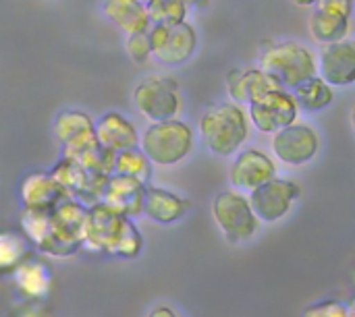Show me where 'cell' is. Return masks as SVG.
<instances>
[{"mask_svg":"<svg viewBox=\"0 0 355 317\" xmlns=\"http://www.w3.org/2000/svg\"><path fill=\"white\" fill-rule=\"evenodd\" d=\"M83 245L110 255L135 257L141 251L144 239L129 218L98 203L87 212Z\"/></svg>","mask_w":355,"mask_h":317,"instance_id":"cell-1","label":"cell"},{"mask_svg":"<svg viewBox=\"0 0 355 317\" xmlns=\"http://www.w3.org/2000/svg\"><path fill=\"white\" fill-rule=\"evenodd\" d=\"M260 69L270 75L285 91L318 75L314 54L297 42H266L260 52Z\"/></svg>","mask_w":355,"mask_h":317,"instance_id":"cell-2","label":"cell"},{"mask_svg":"<svg viewBox=\"0 0 355 317\" xmlns=\"http://www.w3.org/2000/svg\"><path fill=\"white\" fill-rule=\"evenodd\" d=\"M200 135L204 145L216 156H231L250 135V120L237 104L208 106L200 118Z\"/></svg>","mask_w":355,"mask_h":317,"instance_id":"cell-3","label":"cell"},{"mask_svg":"<svg viewBox=\"0 0 355 317\" xmlns=\"http://www.w3.org/2000/svg\"><path fill=\"white\" fill-rule=\"evenodd\" d=\"M193 150V129L183 120L152 123L141 139L139 152L156 166H175L183 162Z\"/></svg>","mask_w":355,"mask_h":317,"instance_id":"cell-4","label":"cell"},{"mask_svg":"<svg viewBox=\"0 0 355 317\" xmlns=\"http://www.w3.org/2000/svg\"><path fill=\"white\" fill-rule=\"evenodd\" d=\"M85 220L87 210L81 203L73 199L58 203L52 212H48V226L40 241V247L52 255L73 253L79 245H83Z\"/></svg>","mask_w":355,"mask_h":317,"instance_id":"cell-5","label":"cell"},{"mask_svg":"<svg viewBox=\"0 0 355 317\" xmlns=\"http://www.w3.org/2000/svg\"><path fill=\"white\" fill-rule=\"evenodd\" d=\"M212 216L223 237L233 245L250 241L260 228L248 197L239 191H220L212 201Z\"/></svg>","mask_w":355,"mask_h":317,"instance_id":"cell-6","label":"cell"},{"mask_svg":"<svg viewBox=\"0 0 355 317\" xmlns=\"http://www.w3.org/2000/svg\"><path fill=\"white\" fill-rule=\"evenodd\" d=\"M135 106L152 123L175 120L181 112L179 85L164 75H148L133 91Z\"/></svg>","mask_w":355,"mask_h":317,"instance_id":"cell-7","label":"cell"},{"mask_svg":"<svg viewBox=\"0 0 355 317\" xmlns=\"http://www.w3.org/2000/svg\"><path fill=\"white\" fill-rule=\"evenodd\" d=\"M148 39L152 54L166 66H179L187 62L198 48V33L189 23H179L171 27L150 25Z\"/></svg>","mask_w":355,"mask_h":317,"instance_id":"cell-8","label":"cell"},{"mask_svg":"<svg viewBox=\"0 0 355 317\" xmlns=\"http://www.w3.org/2000/svg\"><path fill=\"white\" fill-rule=\"evenodd\" d=\"M300 108L291 96V91L275 89L258 96L250 102V118L260 133L275 135L281 129L293 125L297 120Z\"/></svg>","mask_w":355,"mask_h":317,"instance_id":"cell-9","label":"cell"},{"mask_svg":"<svg viewBox=\"0 0 355 317\" xmlns=\"http://www.w3.org/2000/svg\"><path fill=\"white\" fill-rule=\"evenodd\" d=\"M300 195H302V189L293 181L272 179V181L260 185L258 189H254L250 193L248 201L258 220L279 222L291 212V208L300 199Z\"/></svg>","mask_w":355,"mask_h":317,"instance_id":"cell-10","label":"cell"},{"mask_svg":"<svg viewBox=\"0 0 355 317\" xmlns=\"http://www.w3.org/2000/svg\"><path fill=\"white\" fill-rule=\"evenodd\" d=\"M320 147L318 133L306 123H293L272 137V152L279 162L287 166H304L308 164Z\"/></svg>","mask_w":355,"mask_h":317,"instance_id":"cell-11","label":"cell"},{"mask_svg":"<svg viewBox=\"0 0 355 317\" xmlns=\"http://www.w3.org/2000/svg\"><path fill=\"white\" fill-rule=\"evenodd\" d=\"M277 176V164L272 158L260 150L241 152L229 172V181L237 191H254L260 185L272 181Z\"/></svg>","mask_w":355,"mask_h":317,"instance_id":"cell-12","label":"cell"},{"mask_svg":"<svg viewBox=\"0 0 355 317\" xmlns=\"http://www.w3.org/2000/svg\"><path fill=\"white\" fill-rule=\"evenodd\" d=\"M318 77L331 87H345L355 81V46L352 39L327 44L320 52Z\"/></svg>","mask_w":355,"mask_h":317,"instance_id":"cell-13","label":"cell"},{"mask_svg":"<svg viewBox=\"0 0 355 317\" xmlns=\"http://www.w3.org/2000/svg\"><path fill=\"white\" fill-rule=\"evenodd\" d=\"M23 206L31 212H52L58 203L69 199V191L54 181L52 174L46 172H33L25 179L21 187Z\"/></svg>","mask_w":355,"mask_h":317,"instance_id":"cell-14","label":"cell"},{"mask_svg":"<svg viewBox=\"0 0 355 317\" xmlns=\"http://www.w3.org/2000/svg\"><path fill=\"white\" fill-rule=\"evenodd\" d=\"M144 191H146V185H141L139 181L114 174V176H108L104 185L102 203L125 218L139 216L141 206H144Z\"/></svg>","mask_w":355,"mask_h":317,"instance_id":"cell-15","label":"cell"},{"mask_svg":"<svg viewBox=\"0 0 355 317\" xmlns=\"http://www.w3.org/2000/svg\"><path fill=\"white\" fill-rule=\"evenodd\" d=\"M94 133H96L100 147L112 154L139 147L137 129L119 112H106L104 116H100L98 123H94Z\"/></svg>","mask_w":355,"mask_h":317,"instance_id":"cell-16","label":"cell"},{"mask_svg":"<svg viewBox=\"0 0 355 317\" xmlns=\"http://www.w3.org/2000/svg\"><path fill=\"white\" fill-rule=\"evenodd\" d=\"M275 89H283V87L262 69H235L227 77V91L231 100L237 102V106L250 104L258 96Z\"/></svg>","mask_w":355,"mask_h":317,"instance_id":"cell-17","label":"cell"},{"mask_svg":"<svg viewBox=\"0 0 355 317\" xmlns=\"http://www.w3.org/2000/svg\"><path fill=\"white\" fill-rule=\"evenodd\" d=\"M189 210V201L181 195L160 189V187H146L144 191V206L141 214H146L150 220L160 224H173L181 220Z\"/></svg>","mask_w":355,"mask_h":317,"instance_id":"cell-18","label":"cell"},{"mask_svg":"<svg viewBox=\"0 0 355 317\" xmlns=\"http://www.w3.org/2000/svg\"><path fill=\"white\" fill-rule=\"evenodd\" d=\"M100 2L106 19L127 35L146 33L150 29V19L141 2L137 0H100Z\"/></svg>","mask_w":355,"mask_h":317,"instance_id":"cell-19","label":"cell"},{"mask_svg":"<svg viewBox=\"0 0 355 317\" xmlns=\"http://www.w3.org/2000/svg\"><path fill=\"white\" fill-rule=\"evenodd\" d=\"M308 27H310V35L327 46V44H335V42H341L347 37L349 33V19L341 17V15H333V12H324V10H316L310 15V21H308Z\"/></svg>","mask_w":355,"mask_h":317,"instance_id":"cell-20","label":"cell"},{"mask_svg":"<svg viewBox=\"0 0 355 317\" xmlns=\"http://www.w3.org/2000/svg\"><path fill=\"white\" fill-rule=\"evenodd\" d=\"M291 96H293L297 108L308 110V112H318V110L327 108L333 102V98H335L333 87L327 85L318 75L308 79V81H304V83H300L291 91Z\"/></svg>","mask_w":355,"mask_h":317,"instance_id":"cell-21","label":"cell"},{"mask_svg":"<svg viewBox=\"0 0 355 317\" xmlns=\"http://www.w3.org/2000/svg\"><path fill=\"white\" fill-rule=\"evenodd\" d=\"M15 278H17V287L21 289V293H25L27 297H33V299L46 297L50 291V284H52L48 268L37 262H23L17 268Z\"/></svg>","mask_w":355,"mask_h":317,"instance_id":"cell-22","label":"cell"},{"mask_svg":"<svg viewBox=\"0 0 355 317\" xmlns=\"http://www.w3.org/2000/svg\"><path fill=\"white\" fill-rule=\"evenodd\" d=\"M114 174L119 176H129L139 181L141 185L148 183L152 179V164L148 162V158L139 152V147L133 150H125L119 152L114 156V166H112Z\"/></svg>","mask_w":355,"mask_h":317,"instance_id":"cell-23","label":"cell"},{"mask_svg":"<svg viewBox=\"0 0 355 317\" xmlns=\"http://www.w3.org/2000/svg\"><path fill=\"white\" fill-rule=\"evenodd\" d=\"M92 129H94V120L81 110H64L56 116V123H54L56 139L62 145L71 143L73 139H77L79 135H83Z\"/></svg>","mask_w":355,"mask_h":317,"instance_id":"cell-24","label":"cell"},{"mask_svg":"<svg viewBox=\"0 0 355 317\" xmlns=\"http://www.w3.org/2000/svg\"><path fill=\"white\" fill-rule=\"evenodd\" d=\"M146 12L150 25L171 27V25L185 23L187 6L181 0H152L150 4H146Z\"/></svg>","mask_w":355,"mask_h":317,"instance_id":"cell-25","label":"cell"},{"mask_svg":"<svg viewBox=\"0 0 355 317\" xmlns=\"http://www.w3.org/2000/svg\"><path fill=\"white\" fill-rule=\"evenodd\" d=\"M25 255V239L15 233H0V270L15 268Z\"/></svg>","mask_w":355,"mask_h":317,"instance_id":"cell-26","label":"cell"},{"mask_svg":"<svg viewBox=\"0 0 355 317\" xmlns=\"http://www.w3.org/2000/svg\"><path fill=\"white\" fill-rule=\"evenodd\" d=\"M127 52H129V56H131V60L135 64H144L148 60V56L152 54L150 39H148V31L146 33L127 35Z\"/></svg>","mask_w":355,"mask_h":317,"instance_id":"cell-27","label":"cell"},{"mask_svg":"<svg viewBox=\"0 0 355 317\" xmlns=\"http://www.w3.org/2000/svg\"><path fill=\"white\" fill-rule=\"evenodd\" d=\"M314 6L316 10L341 15L345 19H352V12H354V0H316Z\"/></svg>","mask_w":355,"mask_h":317,"instance_id":"cell-28","label":"cell"},{"mask_svg":"<svg viewBox=\"0 0 355 317\" xmlns=\"http://www.w3.org/2000/svg\"><path fill=\"white\" fill-rule=\"evenodd\" d=\"M148 317H179V314L173 309V307H168V305H158V307H154Z\"/></svg>","mask_w":355,"mask_h":317,"instance_id":"cell-29","label":"cell"},{"mask_svg":"<svg viewBox=\"0 0 355 317\" xmlns=\"http://www.w3.org/2000/svg\"><path fill=\"white\" fill-rule=\"evenodd\" d=\"M181 2L187 6V10L189 8H204L208 4V0H181Z\"/></svg>","mask_w":355,"mask_h":317,"instance_id":"cell-30","label":"cell"},{"mask_svg":"<svg viewBox=\"0 0 355 317\" xmlns=\"http://www.w3.org/2000/svg\"><path fill=\"white\" fill-rule=\"evenodd\" d=\"M297 6H312V4H316V0H293Z\"/></svg>","mask_w":355,"mask_h":317,"instance_id":"cell-31","label":"cell"},{"mask_svg":"<svg viewBox=\"0 0 355 317\" xmlns=\"http://www.w3.org/2000/svg\"><path fill=\"white\" fill-rule=\"evenodd\" d=\"M137 2H141V4H144V6H146V4H150V2H152V0H137Z\"/></svg>","mask_w":355,"mask_h":317,"instance_id":"cell-32","label":"cell"}]
</instances>
